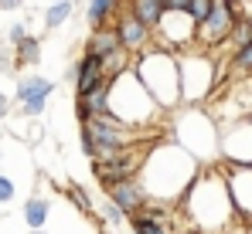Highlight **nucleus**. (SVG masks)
<instances>
[{"instance_id":"7ed1b4c3","label":"nucleus","mask_w":252,"mask_h":234,"mask_svg":"<svg viewBox=\"0 0 252 234\" xmlns=\"http://www.w3.org/2000/svg\"><path fill=\"white\" fill-rule=\"evenodd\" d=\"M133 72L140 75V81L147 85V92L157 99V105L164 112L167 109H177L184 102L181 99V65H177L174 51L160 48V44H150L147 51L136 54Z\"/></svg>"},{"instance_id":"aec40b11","label":"nucleus","mask_w":252,"mask_h":234,"mask_svg":"<svg viewBox=\"0 0 252 234\" xmlns=\"http://www.w3.org/2000/svg\"><path fill=\"white\" fill-rule=\"evenodd\" d=\"M133 51H126V48H120V51H113L109 58H102V68H106V75L109 78H120V75H126L129 68H133Z\"/></svg>"},{"instance_id":"2f4dec72","label":"nucleus","mask_w":252,"mask_h":234,"mask_svg":"<svg viewBox=\"0 0 252 234\" xmlns=\"http://www.w3.org/2000/svg\"><path fill=\"white\" fill-rule=\"evenodd\" d=\"M24 38H28V27H24V24H14V27H10V41H14V44H21Z\"/></svg>"},{"instance_id":"c85d7f7f","label":"nucleus","mask_w":252,"mask_h":234,"mask_svg":"<svg viewBox=\"0 0 252 234\" xmlns=\"http://www.w3.org/2000/svg\"><path fill=\"white\" fill-rule=\"evenodd\" d=\"M215 3H218V0H191V3H188L191 21H194V24H205V21H208V14L215 10Z\"/></svg>"},{"instance_id":"1a4fd4ad","label":"nucleus","mask_w":252,"mask_h":234,"mask_svg":"<svg viewBox=\"0 0 252 234\" xmlns=\"http://www.w3.org/2000/svg\"><path fill=\"white\" fill-rule=\"evenodd\" d=\"M235 24H239V14H235L225 0H218V3H215V10L208 14V21H205V24H198V48H201V51L218 48L221 41L232 38Z\"/></svg>"},{"instance_id":"6e6552de","label":"nucleus","mask_w":252,"mask_h":234,"mask_svg":"<svg viewBox=\"0 0 252 234\" xmlns=\"http://www.w3.org/2000/svg\"><path fill=\"white\" fill-rule=\"evenodd\" d=\"M157 31H160V48L167 51H188L198 44V24L191 21L188 10H164Z\"/></svg>"},{"instance_id":"20e7f679","label":"nucleus","mask_w":252,"mask_h":234,"mask_svg":"<svg viewBox=\"0 0 252 234\" xmlns=\"http://www.w3.org/2000/svg\"><path fill=\"white\" fill-rule=\"evenodd\" d=\"M170 139L181 143L191 156H198L201 163H218L221 159V129L211 119L208 109L201 105H188L181 109L170 122Z\"/></svg>"},{"instance_id":"cd10ccee","label":"nucleus","mask_w":252,"mask_h":234,"mask_svg":"<svg viewBox=\"0 0 252 234\" xmlns=\"http://www.w3.org/2000/svg\"><path fill=\"white\" fill-rule=\"evenodd\" d=\"M68 200H72V204H75V207H79L82 214L95 217V204H92V197L85 194V190L79 187V183H72V187H68Z\"/></svg>"},{"instance_id":"393cba45","label":"nucleus","mask_w":252,"mask_h":234,"mask_svg":"<svg viewBox=\"0 0 252 234\" xmlns=\"http://www.w3.org/2000/svg\"><path fill=\"white\" fill-rule=\"evenodd\" d=\"M68 14H72V0H58V3H51L48 14H44V27H62V24L68 21Z\"/></svg>"},{"instance_id":"f8f14e48","label":"nucleus","mask_w":252,"mask_h":234,"mask_svg":"<svg viewBox=\"0 0 252 234\" xmlns=\"http://www.w3.org/2000/svg\"><path fill=\"white\" fill-rule=\"evenodd\" d=\"M116 31H120L123 48H126V51H133V54H140V51L150 48V31H154V27H147L133 10H123V14L116 17Z\"/></svg>"},{"instance_id":"c756f323","label":"nucleus","mask_w":252,"mask_h":234,"mask_svg":"<svg viewBox=\"0 0 252 234\" xmlns=\"http://www.w3.org/2000/svg\"><path fill=\"white\" fill-rule=\"evenodd\" d=\"M14 194H17V187H14V180L0 173V204H7V200H14Z\"/></svg>"},{"instance_id":"f3484780","label":"nucleus","mask_w":252,"mask_h":234,"mask_svg":"<svg viewBox=\"0 0 252 234\" xmlns=\"http://www.w3.org/2000/svg\"><path fill=\"white\" fill-rule=\"evenodd\" d=\"M55 92V81H48L41 75H28L17 81V102L24 105V102H31V99H48Z\"/></svg>"},{"instance_id":"9b49d317","label":"nucleus","mask_w":252,"mask_h":234,"mask_svg":"<svg viewBox=\"0 0 252 234\" xmlns=\"http://www.w3.org/2000/svg\"><path fill=\"white\" fill-rule=\"evenodd\" d=\"M221 159L252 166V119L221 132Z\"/></svg>"},{"instance_id":"bb28decb","label":"nucleus","mask_w":252,"mask_h":234,"mask_svg":"<svg viewBox=\"0 0 252 234\" xmlns=\"http://www.w3.org/2000/svg\"><path fill=\"white\" fill-rule=\"evenodd\" d=\"M228 44H232V51H239V48L252 44V17H239V24H235V31H232Z\"/></svg>"},{"instance_id":"ddd939ff","label":"nucleus","mask_w":252,"mask_h":234,"mask_svg":"<svg viewBox=\"0 0 252 234\" xmlns=\"http://www.w3.org/2000/svg\"><path fill=\"white\" fill-rule=\"evenodd\" d=\"M109 190V200H116L120 207H123L126 214L133 217L150 197H147V187L140 183V177H129V180H120V183H113V187H106Z\"/></svg>"},{"instance_id":"4c0bfd02","label":"nucleus","mask_w":252,"mask_h":234,"mask_svg":"<svg viewBox=\"0 0 252 234\" xmlns=\"http://www.w3.org/2000/svg\"><path fill=\"white\" fill-rule=\"evenodd\" d=\"M31 234H44V231H41V228H38V231H31Z\"/></svg>"},{"instance_id":"2eb2a0df","label":"nucleus","mask_w":252,"mask_h":234,"mask_svg":"<svg viewBox=\"0 0 252 234\" xmlns=\"http://www.w3.org/2000/svg\"><path fill=\"white\" fill-rule=\"evenodd\" d=\"M106 68H102V58H95V54H82V61L75 65V95H85V92H92L99 81H106Z\"/></svg>"},{"instance_id":"423d86ee","label":"nucleus","mask_w":252,"mask_h":234,"mask_svg":"<svg viewBox=\"0 0 252 234\" xmlns=\"http://www.w3.org/2000/svg\"><path fill=\"white\" fill-rule=\"evenodd\" d=\"M181 99L188 105H201L211 92L218 88V65L208 58V51H194V54H181Z\"/></svg>"},{"instance_id":"58836bf2","label":"nucleus","mask_w":252,"mask_h":234,"mask_svg":"<svg viewBox=\"0 0 252 234\" xmlns=\"http://www.w3.org/2000/svg\"><path fill=\"white\" fill-rule=\"evenodd\" d=\"M181 234H198V231H181Z\"/></svg>"},{"instance_id":"4be33fe9","label":"nucleus","mask_w":252,"mask_h":234,"mask_svg":"<svg viewBox=\"0 0 252 234\" xmlns=\"http://www.w3.org/2000/svg\"><path fill=\"white\" fill-rule=\"evenodd\" d=\"M48 200L44 197H31L28 204H24V221H28V228L31 231H38V228H44V221H48Z\"/></svg>"},{"instance_id":"f03ea898","label":"nucleus","mask_w":252,"mask_h":234,"mask_svg":"<svg viewBox=\"0 0 252 234\" xmlns=\"http://www.w3.org/2000/svg\"><path fill=\"white\" fill-rule=\"evenodd\" d=\"M184 214L191 217L198 234H225L232 231V224L239 221L235 200L228 190L225 170L218 163L205 166L198 173V180L191 183V190L184 194Z\"/></svg>"},{"instance_id":"72a5a7b5","label":"nucleus","mask_w":252,"mask_h":234,"mask_svg":"<svg viewBox=\"0 0 252 234\" xmlns=\"http://www.w3.org/2000/svg\"><path fill=\"white\" fill-rule=\"evenodd\" d=\"M7 109H10V99H7V95H3V92H0V119L7 116Z\"/></svg>"},{"instance_id":"ea45409f","label":"nucleus","mask_w":252,"mask_h":234,"mask_svg":"<svg viewBox=\"0 0 252 234\" xmlns=\"http://www.w3.org/2000/svg\"><path fill=\"white\" fill-rule=\"evenodd\" d=\"M0 214H3V210H0Z\"/></svg>"},{"instance_id":"39448f33","label":"nucleus","mask_w":252,"mask_h":234,"mask_svg":"<svg viewBox=\"0 0 252 234\" xmlns=\"http://www.w3.org/2000/svg\"><path fill=\"white\" fill-rule=\"evenodd\" d=\"M109 112L126 122V126H136V129H154L160 122V105L157 99L147 92V85L140 81V75L129 68L126 75L113 78V92H109Z\"/></svg>"},{"instance_id":"a878e982","label":"nucleus","mask_w":252,"mask_h":234,"mask_svg":"<svg viewBox=\"0 0 252 234\" xmlns=\"http://www.w3.org/2000/svg\"><path fill=\"white\" fill-rule=\"evenodd\" d=\"M38 58H41L38 38H24L21 44H17V65H38Z\"/></svg>"},{"instance_id":"4468645a","label":"nucleus","mask_w":252,"mask_h":234,"mask_svg":"<svg viewBox=\"0 0 252 234\" xmlns=\"http://www.w3.org/2000/svg\"><path fill=\"white\" fill-rule=\"evenodd\" d=\"M109 92H113V78L99 81L92 92L79 95V105H75L79 122H85V119H92V116H106V112H109Z\"/></svg>"},{"instance_id":"f704fd0d","label":"nucleus","mask_w":252,"mask_h":234,"mask_svg":"<svg viewBox=\"0 0 252 234\" xmlns=\"http://www.w3.org/2000/svg\"><path fill=\"white\" fill-rule=\"evenodd\" d=\"M14 7H21V0H0V10H14Z\"/></svg>"},{"instance_id":"473e14b6","label":"nucleus","mask_w":252,"mask_h":234,"mask_svg":"<svg viewBox=\"0 0 252 234\" xmlns=\"http://www.w3.org/2000/svg\"><path fill=\"white\" fill-rule=\"evenodd\" d=\"M188 3H191V0H164L167 10H188Z\"/></svg>"},{"instance_id":"7c9ffc66","label":"nucleus","mask_w":252,"mask_h":234,"mask_svg":"<svg viewBox=\"0 0 252 234\" xmlns=\"http://www.w3.org/2000/svg\"><path fill=\"white\" fill-rule=\"evenodd\" d=\"M44 105H48V99H31V102H24V105H21V112H24V116H41L44 112Z\"/></svg>"},{"instance_id":"a211bd4d","label":"nucleus","mask_w":252,"mask_h":234,"mask_svg":"<svg viewBox=\"0 0 252 234\" xmlns=\"http://www.w3.org/2000/svg\"><path fill=\"white\" fill-rule=\"evenodd\" d=\"M116 10H120V0H89V7H85V21H89L92 27H106V24L113 21Z\"/></svg>"},{"instance_id":"f257e3e1","label":"nucleus","mask_w":252,"mask_h":234,"mask_svg":"<svg viewBox=\"0 0 252 234\" xmlns=\"http://www.w3.org/2000/svg\"><path fill=\"white\" fill-rule=\"evenodd\" d=\"M201 159L191 156L181 143L174 139H157L150 150H147V159H143V170H140V183L147 187V197L150 200H160V204H177L184 200V194L191 190V183L198 180L201 173Z\"/></svg>"},{"instance_id":"9d476101","label":"nucleus","mask_w":252,"mask_h":234,"mask_svg":"<svg viewBox=\"0 0 252 234\" xmlns=\"http://www.w3.org/2000/svg\"><path fill=\"white\" fill-rule=\"evenodd\" d=\"M221 170H225L228 190H232V200H235L239 221L252 224V166H242V163H225V159H221Z\"/></svg>"},{"instance_id":"b1692460","label":"nucleus","mask_w":252,"mask_h":234,"mask_svg":"<svg viewBox=\"0 0 252 234\" xmlns=\"http://www.w3.org/2000/svg\"><path fill=\"white\" fill-rule=\"evenodd\" d=\"M129 231L133 234H181V231H167V224L150 221V217H143V214H133V217H129Z\"/></svg>"},{"instance_id":"0eeeda50","label":"nucleus","mask_w":252,"mask_h":234,"mask_svg":"<svg viewBox=\"0 0 252 234\" xmlns=\"http://www.w3.org/2000/svg\"><path fill=\"white\" fill-rule=\"evenodd\" d=\"M154 143H147V146H129L123 153L116 156V159H106V163H92V173H95V180L102 183V187H113V183H120V180H129V177H140V170H143V159H147V150H150Z\"/></svg>"},{"instance_id":"5701e85b","label":"nucleus","mask_w":252,"mask_h":234,"mask_svg":"<svg viewBox=\"0 0 252 234\" xmlns=\"http://www.w3.org/2000/svg\"><path fill=\"white\" fill-rule=\"evenodd\" d=\"M99 221H102L106 228H120V224H126V221H129V214H126L116 200H109V197H106V200L99 204Z\"/></svg>"},{"instance_id":"e433bc0d","label":"nucleus","mask_w":252,"mask_h":234,"mask_svg":"<svg viewBox=\"0 0 252 234\" xmlns=\"http://www.w3.org/2000/svg\"><path fill=\"white\" fill-rule=\"evenodd\" d=\"M102 234H113V231H109V228H102Z\"/></svg>"},{"instance_id":"dca6fc26","label":"nucleus","mask_w":252,"mask_h":234,"mask_svg":"<svg viewBox=\"0 0 252 234\" xmlns=\"http://www.w3.org/2000/svg\"><path fill=\"white\" fill-rule=\"evenodd\" d=\"M120 48H123V41H120V31H116L113 24L92 27V34L85 41V54H95V58H109V54L120 51Z\"/></svg>"},{"instance_id":"412c9836","label":"nucleus","mask_w":252,"mask_h":234,"mask_svg":"<svg viewBox=\"0 0 252 234\" xmlns=\"http://www.w3.org/2000/svg\"><path fill=\"white\" fill-rule=\"evenodd\" d=\"M225 68H228V75H232V78H252V44L239 48V51H232V61H228Z\"/></svg>"},{"instance_id":"c9c22d12","label":"nucleus","mask_w":252,"mask_h":234,"mask_svg":"<svg viewBox=\"0 0 252 234\" xmlns=\"http://www.w3.org/2000/svg\"><path fill=\"white\" fill-rule=\"evenodd\" d=\"M246 234H252V224H246Z\"/></svg>"},{"instance_id":"6ab92c4d","label":"nucleus","mask_w":252,"mask_h":234,"mask_svg":"<svg viewBox=\"0 0 252 234\" xmlns=\"http://www.w3.org/2000/svg\"><path fill=\"white\" fill-rule=\"evenodd\" d=\"M129 10H133L147 27H157L167 7H164V0H129Z\"/></svg>"}]
</instances>
